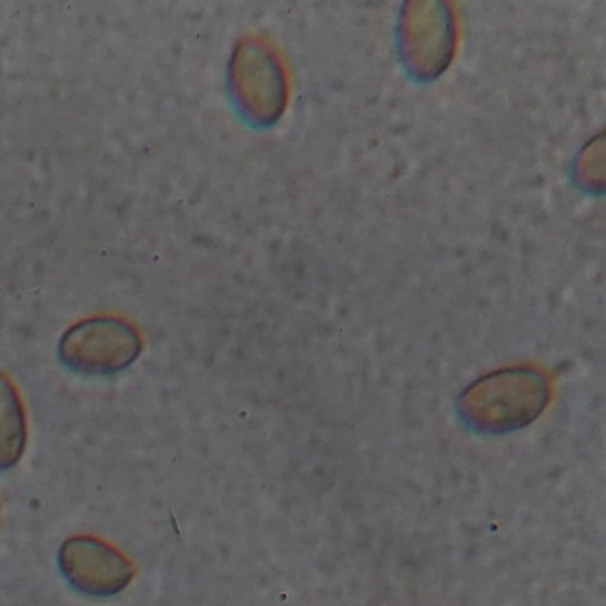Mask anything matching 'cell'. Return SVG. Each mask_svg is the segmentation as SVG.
Segmentation results:
<instances>
[{
  "mask_svg": "<svg viewBox=\"0 0 606 606\" xmlns=\"http://www.w3.org/2000/svg\"><path fill=\"white\" fill-rule=\"evenodd\" d=\"M141 340L130 325L112 318H94L69 329L59 354L64 365L80 374H114L132 365Z\"/></svg>",
  "mask_w": 606,
  "mask_h": 606,
  "instance_id": "6da1fadb",
  "label": "cell"
},
{
  "mask_svg": "<svg viewBox=\"0 0 606 606\" xmlns=\"http://www.w3.org/2000/svg\"><path fill=\"white\" fill-rule=\"evenodd\" d=\"M59 569L73 588L96 597L127 588L135 573L125 553L93 535L69 537L59 549Z\"/></svg>",
  "mask_w": 606,
  "mask_h": 606,
  "instance_id": "7a4b0ae2",
  "label": "cell"
},
{
  "mask_svg": "<svg viewBox=\"0 0 606 606\" xmlns=\"http://www.w3.org/2000/svg\"><path fill=\"white\" fill-rule=\"evenodd\" d=\"M27 447V418L15 384L0 376V471L11 469Z\"/></svg>",
  "mask_w": 606,
  "mask_h": 606,
  "instance_id": "3957f363",
  "label": "cell"
}]
</instances>
